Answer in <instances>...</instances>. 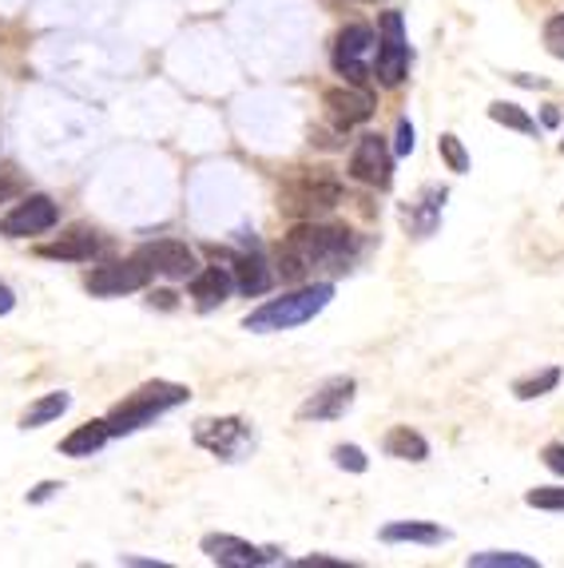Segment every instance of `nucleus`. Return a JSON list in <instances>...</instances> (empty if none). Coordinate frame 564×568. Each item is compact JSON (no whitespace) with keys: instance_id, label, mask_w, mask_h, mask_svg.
Instances as JSON below:
<instances>
[{"instance_id":"nucleus-29","label":"nucleus","mask_w":564,"mask_h":568,"mask_svg":"<svg viewBox=\"0 0 564 568\" xmlns=\"http://www.w3.org/2000/svg\"><path fill=\"white\" fill-rule=\"evenodd\" d=\"M414 148H417V140H414V123H410V120H397L394 152H397V155H410Z\"/></svg>"},{"instance_id":"nucleus-10","label":"nucleus","mask_w":564,"mask_h":568,"mask_svg":"<svg viewBox=\"0 0 564 568\" xmlns=\"http://www.w3.org/2000/svg\"><path fill=\"white\" fill-rule=\"evenodd\" d=\"M57 203L48 200V195H29V200H20L9 215L0 219V235L4 239H29V235H44V231L57 227Z\"/></svg>"},{"instance_id":"nucleus-34","label":"nucleus","mask_w":564,"mask_h":568,"mask_svg":"<svg viewBox=\"0 0 564 568\" xmlns=\"http://www.w3.org/2000/svg\"><path fill=\"white\" fill-rule=\"evenodd\" d=\"M12 187H17V183H12V180H4V175H0V203L9 200V191H12Z\"/></svg>"},{"instance_id":"nucleus-20","label":"nucleus","mask_w":564,"mask_h":568,"mask_svg":"<svg viewBox=\"0 0 564 568\" xmlns=\"http://www.w3.org/2000/svg\"><path fill=\"white\" fill-rule=\"evenodd\" d=\"M235 271H239V291L243 294H263L271 286V271L259 255H239L235 258Z\"/></svg>"},{"instance_id":"nucleus-2","label":"nucleus","mask_w":564,"mask_h":568,"mask_svg":"<svg viewBox=\"0 0 564 568\" xmlns=\"http://www.w3.org/2000/svg\"><path fill=\"white\" fill-rule=\"evenodd\" d=\"M334 298V286L330 283H306L299 291L282 294V298H271L259 311L246 314V331L254 334H274V331H294V326H306L311 318H319L322 311Z\"/></svg>"},{"instance_id":"nucleus-25","label":"nucleus","mask_w":564,"mask_h":568,"mask_svg":"<svg viewBox=\"0 0 564 568\" xmlns=\"http://www.w3.org/2000/svg\"><path fill=\"white\" fill-rule=\"evenodd\" d=\"M437 152H442V160L450 163V171H457V175L470 171V155H465V148H461V140L453 132H445L442 140H437Z\"/></svg>"},{"instance_id":"nucleus-9","label":"nucleus","mask_w":564,"mask_h":568,"mask_svg":"<svg viewBox=\"0 0 564 568\" xmlns=\"http://www.w3.org/2000/svg\"><path fill=\"white\" fill-rule=\"evenodd\" d=\"M350 180L366 183V187H390L394 180V155H390L382 135H362L350 155Z\"/></svg>"},{"instance_id":"nucleus-7","label":"nucleus","mask_w":564,"mask_h":568,"mask_svg":"<svg viewBox=\"0 0 564 568\" xmlns=\"http://www.w3.org/2000/svg\"><path fill=\"white\" fill-rule=\"evenodd\" d=\"M199 549H203V557L211 565H223V568H259L282 560L279 549H259V545H251L243 537H231V532H208Z\"/></svg>"},{"instance_id":"nucleus-3","label":"nucleus","mask_w":564,"mask_h":568,"mask_svg":"<svg viewBox=\"0 0 564 568\" xmlns=\"http://www.w3.org/2000/svg\"><path fill=\"white\" fill-rule=\"evenodd\" d=\"M191 398L188 386H179V382H148V386H140L132 394V398H123L120 406L112 409V414L104 417L108 422V434L112 437H128L135 434V429L151 426L160 414H168V409L183 406V402Z\"/></svg>"},{"instance_id":"nucleus-26","label":"nucleus","mask_w":564,"mask_h":568,"mask_svg":"<svg viewBox=\"0 0 564 568\" xmlns=\"http://www.w3.org/2000/svg\"><path fill=\"white\" fill-rule=\"evenodd\" d=\"M525 505H533V509H548V513H564V489H528Z\"/></svg>"},{"instance_id":"nucleus-18","label":"nucleus","mask_w":564,"mask_h":568,"mask_svg":"<svg viewBox=\"0 0 564 568\" xmlns=\"http://www.w3.org/2000/svg\"><path fill=\"white\" fill-rule=\"evenodd\" d=\"M382 449H386L390 457H397V462H425V457H430V442L410 426L390 429L386 442H382Z\"/></svg>"},{"instance_id":"nucleus-14","label":"nucleus","mask_w":564,"mask_h":568,"mask_svg":"<svg viewBox=\"0 0 564 568\" xmlns=\"http://www.w3.org/2000/svg\"><path fill=\"white\" fill-rule=\"evenodd\" d=\"M100 251V239H95V231H68V235H60L57 243H44L37 246L40 258H60V263H88V258Z\"/></svg>"},{"instance_id":"nucleus-27","label":"nucleus","mask_w":564,"mask_h":568,"mask_svg":"<svg viewBox=\"0 0 564 568\" xmlns=\"http://www.w3.org/2000/svg\"><path fill=\"white\" fill-rule=\"evenodd\" d=\"M334 465H339V469H346V474H366V469H370L366 454H362L357 446H339V449H334Z\"/></svg>"},{"instance_id":"nucleus-23","label":"nucleus","mask_w":564,"mask_h":568,"mask_svg":"<svg viewBox=\"0 0 564 568\" xmlns=\"http://www.w3.org/2000/svg\"><path fill=\"white\" fill-rule=\"evenodd\" d=\"M556 382H561V369L548 366V369H541V374H533V378H521L517 386H513V394H517L521 402L545 398L548 389H556Z\"/></svg>"},{"instance_id":"nucleus-32","label":"nucleus","mask_w":564,"mask_h":568,"mask_svg":"<svg viewBox=\"0 0 564 568\" xmlns=\"http://www.w3.org/2000/svg\"><path fill=\"white\" fill-rule=\"evenodd\" d=\"M12 306H17V294H12L9 283H0V318H4V314H12Z\"/></svg>"},{"instance_id":"nucleus-16","label":"nucleus","mask_w":564,"mask_h":568,"mask_svg":"<svg viewBox=\"0 0 564 568\" xmlns=\"http://www.w3.org/2000/svg\"><path fill=\"white\" fill-rule=\"evenodd\" d=\"M382 540L386 545H445L450 532L433 521H390L382 529Z\"/></svg>"},{"instance_id":"nucleus-13","label":"nucleus","mask_w":564,"mask_h":568,"mask_svg":"<svg viewBox=\"0 0 564 568\" xmlns=\"http://www.w3.org/2000/svg\"><path fill=\"white\" fill-rule=\"evenodd\" d=\"M326 112L339 128H354V123H366L374 115V100L366 92H357V88H330Z\"/></svg>"},{"instance_id":"nucleus-21","label":"nucleus","mask_w":564,"mask_h":568,"mask_svg":"<svg viewBox=\"0 0 564 568\" xmlns=\"http://www.w3.org/2000/svg\"><path fill=\"white\" fill-rule=\"evenodd\" d=\"M490 120L501 123V128H513V132L521 135H536V120L525 112V108L517 104H505V100H497V104H490Z\"/></svg>"},{"instance_id":"nucleus-11","label":"nucleus","mask_w":564,"mask_h":568,"mask_svg":"<svg viewBox=\"0 0 564 568\" xmlns=\"http://www.w3.org/2000/svg\"><path fill=\"white\" fill-rule=\"evenodd\" d=\"M148 278H151L148 263H140V258H128V263L95 266L84 286L92 294H100V298H120V294L143 291V286H148Z\"/></svg>"},{"instance_id":"nucleus-12","label":"nucleus","mask_w":564,"mask_h":568,"mask_svg":"<svg viewBox=\"0 0 564 568\" xmlns=\"http://www.w3.org/2000/svg\"><path fill=\"white\" fill-rule=\"evenodd\" d=\"M354 378H330L319 394H311L299 406V422H334V417H342L350 409V402H354Z\"/></svg>"},{"instance_id":"nucleus-4","label":"nucleus","mask_w":564,"mask_h":568,"mask_svg":"<svg viewBox=\"0 0 564 568\" xmlns=\"http://www.w3.org/2000/svg\"><path fill=\"white\" fill-rule=\"evenodd\" d=\"M374 57H377V37L370 24H346V29L334 37V72H339L346 84H366L370 72H374Z\"/></svg>"},{"instance_id":"nucleus-1","label":"nucleus","mask_w":564,"mask_h":568,"mask_svg":"<svg viewBox=\"0 0 564 568\" xmlns=\"http://www.w3.org/2000/svg\"><path fill=\"white\" fill-rule=\"evenodd\" d=\"M354 258V235L346 227L302 223L279 246V271L286 283H306L319 271H346Z\"/></svg>"},{"instance_id":"nucleus-6","label":"nucleus","mask_w":564,"mask_h":568,"mask_svg":"<svg viewBox=\"0 0 564 568\" xmlns=\"http://www.w3.org/2000/svg\"><path fill=\"white\" fill-rule=\"evenodd\" d=\"M191 437H195V446L223 457V462H243V454L254 446V434L243 417H203V422H195Z\"/></svg>"},{"instance_id":"nucleus-17","label":"nucleus","mask_w":564,"mask_h":568,"mask_svg":"<svg viewBox=\"0 0 564 568\" xmlns=\"http://www.w3.org/2000/svg\"><path fill=\"white\" fill-rule=\"evenodd\" d=\"M108 437H112V434H108V422H84V426L72 429V434L60 442V454L80 462V457L100 454V449L108 446Z\"/></svg>"},{"instance_id":"nucleus-19","label":"nucleus","mask_w":564,"mask_h":568,"mask_svg":"<svg viewBox=\"0 0 564 568\" xmlns=\"http://www.w3.org/2000/svg\"><path fill=\"white\" fill-rule=\"evenodd\" d=\"M68 409H72V394H64V389H52V394H44V398H37L29 409H24L20 426L40 429V426H48V422H57V417H64Z\"/></svg>"},{"instance_id":"nucleus-22","label":"nucleus","mask_w":564,"mask_h":568,"mask_svg":"<svg viewBox=\"0 0 564 568\" xmlns=\"http://www.w3.org/2000/svg\"><path fill=\"white\" fill-rule=\"evenodd\" d=\"M442 203H445V187H425L422 191V215L410 219V227H414V235H430L433 223H437V215H442Z\"/></svg>"},{"instance_id":"nucleus-5","label":"nucleus","mask_w":564,"mask_h":568,"mask_svg":"<svg viewBox=\"0 0 564 568\" xmlns=\"http://www.w3.org/2000/svg\"><path fill=\"white\" fill-rule=\"evenodd\" d=\"M374 72L382 88H397L410 77V40H405V20L402 12H382V37H377V57Z\"/></svg>"},{"instance_id":"nucleus-31","label":"nucleus","mask_w":564,"mask_h":568,"mask_svg":"<svg viewBox=\"0 0 564 568\" xmlns=\"http://www.w3.org/2000/svg\"><path fill=\"white\" fill-rule=\"evenodd\" d=\"M60 489H64V485H60V481H44V485H37V489L29 493V505H44L48 497H57Z\"/></svg>"},{"instance_id":"nucleus-15","label":"nucleus","mask_w":564,"mask_h":568,"mask_svg":"<svg viewBox=\"0 0 564 568\" xmlns=\"http://www.w3.org/2000/svg\"><path fill=\"white\" fill-rule=\"evenodd\" d=\"M226 294H231L226 266H208V271H195V275H191V298H195L199 311H215L219 303H226Z\"/></svg>"},{"instance_id":"nucleus-28","label":"nucleus","mask_w":564,"mask_h":568,"mask_svg":"<svg viewBox=\"0 0 564 568\" xmlns=\"http://www.w3.org/2000/svg\"><path fill=\"white\" fill-rule=\"evenodd\" d=\"M545 44H548V52H553L556 60H564V12L545 24Z\"/></svg>"},{"instance_id":"nucleus-33","label":"nucleus","mask_w":564,"mask_h":568,"mask_svg":"<svg viewBox=\"0 0 564 568\" xmlns=\"http://www.w3.org/2000/svg\"><path fill=\"white\" fill-rule=\"evenodd\" d=\"M123 568H168L163 560H143V557H120Z\"/></svg>"},{"instance_id":"nucleus-8","label":"nucleus","mask_w":564,"mask_h":568,"mask_svg":"<svg viewBox=\"0 0 564 568\" xmlns=\"http://www.w3.org/2000/svg\"><path fill=\"white\" fill-rule=\"evenodd\" d=\"M135 258L148 263L151 275H163V278H171V283L191 278L199 271L195 251H191L188 243H179V239H155V243H143L140 251H135Z\"/></svg>"},{"instance_id":"nucleus-24","label":"nucleus","mask_w":564,"mask_h":568,"mask_svg":"<svg viewBox=\"0 0 564 568\" xmlns=\"http://www.w3.org/2000/svg\"><path fill=\"white\" fill-rule=\"evenodd\" d=\"M465 565L470 568H536V560L525 557V552H473Z\"/></svg>"},{"instance_id":"nucleus-30","label":"nucleus","mask_w":564,"mask_h":568,"mask_svg":"<svg viewBox=\"0 0 564 568\" xmlns=\"http://www.w3.org/2000/svg\"><path fill=\"white\" fill-rule=\"evenodd\" d=\"M541 457H545V465H548V469H553L556 477H564V446H561V442H553V446H545V454H541Z\"/></svg>"}]
</instances>
